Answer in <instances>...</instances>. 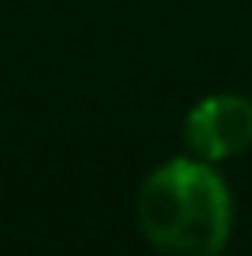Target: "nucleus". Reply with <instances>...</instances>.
<instances>
[{
	"instance_id": "obj_1",
	"label": "nucleus",
	"mask_w": 252,
	"mask_h": 256,
	"mask_svg": "<svg viewBox=\"0 0 252 256\" xmlns=\"http://www.w3.org/2000/svg\"><path fill=\"white\" fill-rule=\"evenodd\" d=\"M137 226L160 256H219L234 234V197L201 156H175L145 174Z\"/></svg>"
},
{
	"instance_id": "obj_2",
	"label": "nucleus",
	"mask_w": 252,
	"mask_h": 256,
	"mask_svg": "<svg viewBox=\"0 0 252 256\" xmlns=\"http://www.w3.org/2000/svg\"><path fill=\"white\" fill-rule=\"evenodd\" d=\"M189 152L208 164H223L252 148V100L241 93H212L197 100L182 126Z\"/></svg>"
}]
</instances>
